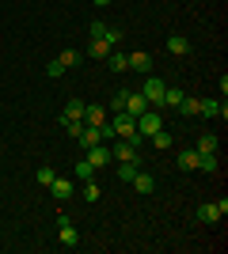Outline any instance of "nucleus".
Listing matches in <instances>:
<instances>
[{"instance_id":"3","label":"nucleus","mask_w":228,"mask_h":254,"mask_svg":"<svg viewBox=\"0 0 228 254\" xmlns=\"http://www.w3.org/2000/svg\"><path fill=\"white\" fill-rule=\"evenodd\" d=\"M84 152H87L84 159H87L95 171H103L107 163H114V156H110V148H107V140H99V144H91V148H84Z\"/></svg>"},{"instance_id":"32","label":"nucleus","mask_w":228,"mask_h":254,"mask_svg":"<svg viewBox=\"0 0 228 254\" xmlns=\"http://www.w3.org/2000/svg\"><path fill=\"white\" fill-rule=\"evenodd\" d=\"M87 31H91V38H103V31H107V23H103V19H95L91 27H87Z\"/></svg>"},{"instance_id":"24","label":"nucleus","mask_w":228,"mask_h":254,"mask_svg":"<svg viewBox=\"0 0 228 254\" xmlns=\"http://www.w3.org/2000/svg\"><path fill=\"white\" fill-rule=\"evenodd\" d=\"M179 171H198V152L194 148L179 152Z\"/></svg>"},{"instance_id":"8","label":"nucleus","mask_w":228,"mask_h":254,"mask_svg":"<svg viewBox=\"0 0 228 254\" xmlns=\"http://www.w3.org/2000/svg\"><path fill=\"white\" fill-rule=\"evenodd\" d=\"M114 50V46L107 42V38H91V46H87L84 57H91V61H107V53Z\"/></svg>"},{"instance_id":"22","label":"nucleus","mask_w":228,"mask_h":254,"mask_svg":"<svg viewBox=\"0 0 228 254\" xmlns=\"http://www.w3.org/2000/svg\"><path fill=\"white\" fill-rule=\"evenodd\" d=\"M73 175H76V179H80V182H91V179H95V167H91V163H87V159H76V167H73Z\"/></svg>"},{"instance_id":"30","label":"nucleus","mask_w":228,"mask_h":254,"mask_svg":"<svg viewBox=\"0 0 228 254\" xmlns=\"http://www.w3.org/2000/svg\"><path fill=\"white\" fill-rule=\"evenodd\" d=\"M61 72H65V64L57 61V57H54V61H50V64H46V76H50V80H57V76H61Z\"/></svg>"},{"instance_id":"25","label":"nucleus","mask_w":228,"mask_h":254,"mask_svg":"<svg viewBox=\"0 0 228 254\" xmlns=\"http://www.w3.org/2000/svg\"><path fill=\"white\" fill-rule=\"evenodd\" d=\"M198 114H202V118H217V114H221V103H217V99H202Z\"/></svg>"},{"instance_id":"29","label":"nucleus","mask_w":228,"mask_h":254,"mask_svg":"<svg viewBox=\"0 0 228 254\" xmlns=\"http://www.w3.org/2000/svg\"><path fill=\"white\" fill-rule=\"evenodd\" d=\"M54 179H57V171L50 167V163H42V167H38V182H42V186H50Z\"/></svg>"},{"instance_id":"17","label":"nucleus","mask_w":228,"mask_h":254,"mask_svg":"<svg viewBox=\"0 0 228 254\" xmlns=\"http://www.w3.org/2000/svg\"><path fill=\"white\" fill-rule=\"evenodd\" d=\"M217 148H221V137H217V133H202L198 144H194V152H217Z\"/></svg>"},{"instance_id":"26","label":"nucleus","mask_w":228,"mask_h":254,"mask_svg":"<svg viewBox=\"0 0 228 254\" xmlns=\"http://www.w3.org/2000/svg\"><path fill=\"white\" fill-rule=\"evenodd\" d=\"M99 197H103V190H99V179H91V182L84 186V201H91V205H95Z\"/></svg>"},{"instance_id":"10","label":"nucleus","mask_w":228,"mask_h":254,"mask_svg":"<svg viewBox=\"0 0 228 254\" xmlns=\"http://www.w3.org/2000/svg\"><path fill=\"white\" fill-rule=\"evenodd\" d=\"M110 156H114V163H126V159H137V148H133L130 140H122V137H118V144L110 148Z\"/></svg>"},{"instance_id":"6","label":"nucleus","mask_w":228,"mask_h":254,"mask_svg":"<svg viewBox=\"0 0 228 254\" xmlns=\"http://www.w3.org/2000/svg\"><path fill=\"white\" fill-rule=\"evenodd\" d=\"M183 87H163V103H160V110L163 114H175V110H179V103H183Z\"/></svg>"},{"instance_id":"11","label":"nucleus","mask_w":228,"mask_h":254,"mask_svg":"<svg viewBox=\"0 0 228 254\" xmlns=\"http://www.w3.org/2000/svg\"><path fill=\"white\" fill-rule=\"evenodd\" d=\"M50 193H54L57 201H69V197H73V182H69V179H61V175H57V179L50 182Z\"/></svg>"},{"instance_id":"16","label":"nucleus","mask_w":228,"mask_h":254,"mask_svg":"<svg viewBox=\"0 0 228 254\" xmlns=\"http://www.w3.org/2000/svg\"><path fill=\"white\" fill-rule=\"evenodd\" d=\"M149 140H152V148H156V152H167V148L175 144V137L167 133V129H156V133H152Z\"/></svg>"},{"instance_id":"4","label":"nucleus","mask_w":228,"mask_h":254,"mask_svg":"<svg viewBox=\"0 0 228 254\" xmlns=\"http://www.w3.org/2000/svg\"><path fill=\"white\" fill-rule=\"evenodd\" d=\"M57 239H61V247H69V251L80 243V232L69 224V216H57Z\"/></svg>"},{"instance_id":"19","label":"nucleus","mask_w":228,"mask_h":254,"mask_svg":"<svg viewBox=\"0 0 228 254\" xmlns=\"http://www.w3.org/2000/svg\"><path fill=\"white\" fill-rule=\"evenodd\" d=\"M107 64L114 68V72H126V68H130V57H126L122 50H110L107 53Z\"/></svg>"},{"instance_id":"2","label":"nucleus","mask_w":228,"mask_h":254,"mask_svg":"<svg viewBox=\"0 0 228 254\" xmlns=\"http://www.w3.org/2000/svg\"><path fill=\"white\" fill-rule=\"evenodd\" d=\"M163 87H167V84H163V80H160V76H145V84H141V95H145V103H149V106H160L163 103Z\"/></svg>"},{"instance_id":"9","label":"nucleus","mask_w":228,"mask_h":254,"mask_svg":"<svg viewBox=\"0 0 228 254\" xmlns=\"http://www.w3.org/2000/svg\"><path fill=\"white\" fill-rule=\"evenodd\" d=\"M145 110H149V103H145V95H141V91H130V95H126V114L141 118Z\"/></svg>"},{"instance_id":"5","label":"nucleus","mask_w":228,"mask_h":254,"mask_svg":"<svg viewBox=\"0 0 228 254\" xmlns=\"http://www.w3.org/2000/svg\"><path fill=\"white\" fill-rule=\"evenodd\" d=\"M110 126H114V133H118V137H130L133 129H137V118L126 114V110H118V114L110 118Z\"/></svg>"},{"instance_id":"12","label":"nucleus","mask_w":228,"mask_h":254,"mask_svg":"<svg viewBox=\"0 0 228 254\" xmlns=\"http://www.w3.org/2000/svg\"><path fill=\"white\" fill-rule=\"evenodd\" d=\"M167 53H171V57H186V53H190V38L171 34V38H167Z\"/></svg>"},{"instance_id":"18","label":"nucleus","mask_w":228,"mask_h":254,"mask_svg":"<svg viewBox=\"0 0 228 254\" xmlns=\"http://www.w3.org/2000/svg\"><path fill=\"white\" fill-rule=\"evenodd\" d=\"M198 106H202V99L183 95V103H179V110H175V114H183V118H198Z\"/></svg>"},{"instance_id":"31","label":"nucleus","mask_w":228,"mask_h":254,"mask_svg":"<svg viewBox=\"0 0 228 254\" xmlns=\"http://www.w3.org/2000/svg\"><path fill=\"white\" fill-rule=\"evenodd\" d=\"M61 126L69 129V137H80V133H84V122H61Z\"/></svg>"},{"instance_id":"20","label":"nucleus","mask_w":228,"mask_h":254,"mask_svg":"<svg viewBox=\"0 0 228 254\" xmlns=\"http://www.w3.org/2000/svg\"><path fill=\"white\" fill-rule=\"evenodd\" d=\"M137 171H141V159H126V163H118V179L122 182H133Z\"/></svg>"},{"instance_id":"1","label":"nucleus","mask_w":228,"mask_h":254,"mask_svg":"<svg viewBox=\"0 0 228 254\" xmlns=\"http://www.w3.org/2000/svg\"><path fill=\"white\" fill-rule=\"evenodd\" d=\"M156 129H163V110L160 106H149V110L137 118V133H141V137H152Z\"/></svg>"},{"instance_id":"14","label":"nucleus","mask_w":228,"mask_h":254,"mask_svg":"<svg viewBox=\"0 0 228 254\" xmlns=\"http://www.w3.org/2000/svg\"><path fill=\"white\" fill-rule=\"evenodd\" d=\"M133 190L137 193H152L156 190V179H152L149 171H137V175H133Z\"/></svg>"},{"instance_id":"28","label":"nucleus","mask_w":228,"mask_h":254,"mask_svg":"<svg viewBox=\"0 0 228 254\" xmlns=\"http://www.w3.org/2000/svg\"><path fill=\"white\" fill-rule=\"evenodd\" d=\"M126 95H130V87L114 91V99H110V110H114V114H118V110H126Z\"/></svg>"},{"instance_id":"27","label":"nucleus","mask_w":228,"mask_h":254,"mask_svg":"<svg viewBox=\"0 0 228 254\" xmlns=\"http://www.w3.org/2000/svg\"><path fill=\"white\" fill-rule=\"evenodd\" d=\"M103 38H107V42L114 46V50H118V46H122V38H126V31H118V27H107V31H103Z\"/></svg>"},{"instance_id":"33","label":"nucleus","mask_w":228,"mask_h":254,"mask_svg":"<svg viewBox=\"0 0 228 254\" xmlns=\"http://www.w3.org/2000/svg\"><path fill=\"white\" fill-rule=\"evenodd\" d=\"M95 4H99V8H107V4H110V0H95Z\"/></svg>"},{"instance_id":"23","label":"nucleus","mask_w":228,"mask_h":254,"mask_svg":"<svg viewBox=\"0 0 228 254\" xmlns=\"http://www.w3.org/2000/svg\"><path fill=\"white\" fill-rule=\"evenodd\" d=\"M57 61L65 64V68H76V64L84 61V53H80V50H61V53H57Z\"/></svg>"},{"instance_id":"21","label":"nucleus","mask_w":228,"mask_h":254,"mask_svg":"<svg viewBox=\"0 0 228 254\" xmlns=\"http://www.w3.org/2000/svg\"><path fill=\"white\" fill-rule=\"evenodd\" d=\"M198 220H202V224H217V220H221V212H217V205H213V201H206V205H198Z\"/></svg>"},{"instance_id":"7","label":"nucleus","mask_w":228,"mask_h":254,"mask_svg":"<svg viewBox=\"0 0 228 254\" xmlns=\"http://www.w3.org/2000/svg\"><path fill=\"white\" fill-rule=\"evenodd\" d=\"M126 57H130V68H133V72H145V76L152 72V53L133 50V53H126Z\"/></svg>"},{"instance_id":"13","label":"nucleus","mask_w":228,"mask_h":254,"mask_svg":"<svg viewBox=\"0 0 228 254\" xmlns=\"http://www.w3.org/2000/svg\"><path fill=\"white\" fill-rule=\"evenodd\" d=\"M103 122H107V110L95 106V103H87L84 106V126H103Z\"/></svg>"},{"instance_id":"15","label":"nucleus","mask_w":228,"mask_h":254,"mask_svg":"<svg viewBox=\"0 0 228 254\" xmlns=\"http://www.w3.org/2000/svg\"><path fill=\"white\" fill-rule=\"evenodd\" d=\"M84 106H87V103H80V99H69V106H65V114H61V122H84Z\"/></svg>"}]
</instances>
